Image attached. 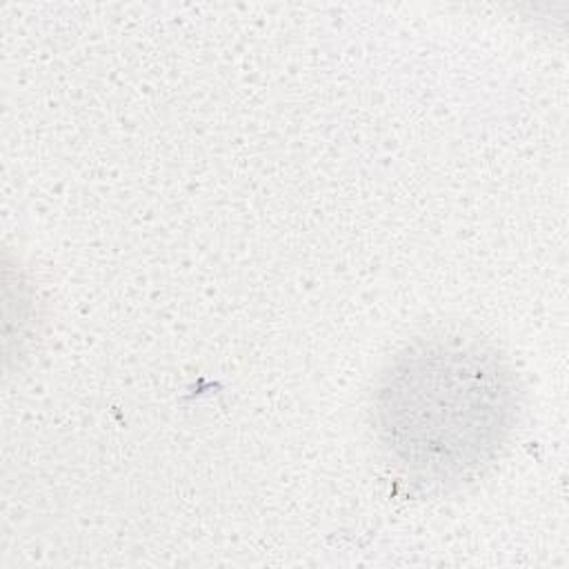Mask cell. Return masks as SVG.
<instances>
[{
    "label": "cell",
    "mask_w": 569,
    "mask_h": 569,
    "mask_svg": "<svg viewBox=\"0 0 569 569\" xmlns=\"http://www.w3.org/2000/svg\"><path fill=\"white\" fill-rule=\"evenodd\" d=\"M518 413L511 371L467 342H420L400 353L376 389L382 447L411 478L460 482L489 465Z\"/></svg>",
    "instance_id": "6da1fadb"
}]
</instances>
